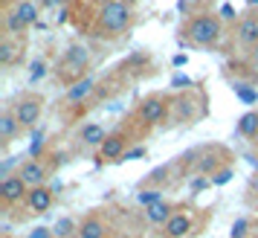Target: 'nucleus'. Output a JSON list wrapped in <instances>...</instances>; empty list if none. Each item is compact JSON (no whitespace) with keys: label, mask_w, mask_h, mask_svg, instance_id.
<instances>
[{"label":"nucleus","mask_w":258,"mask_h":238,"mask_svg":"<svg viewBox=\"0 0 258 238\" xmlns=\"http://www.w3.org/2000/svg\"><path fill=\"white\" fill-rule=\"evenodd\" d=\"M206 186H212V177H195L191 180V192L198 195L200 189H206Z\"/></svg>","instance_id":"obj_33"},{"label":"nucleus","mask_w":258,"mask_h":238,"mask_svg":"<svg viewBox=\"0 0 258 238\" xmlns=\"http://www.w3.org/2000/svg\"><path fill=\"white\" fill-rule=\"evenodd\" d=\"M157 201H163V189H140V192H137V203L145 206V209L154 206Z\"/></svg>","instance_id":"obj_24"},{"label":"nucleus","mask_w":258,"mask_h":238,"mask_svg":"<svg viewBox=\"0 0 258 238\" xmlns=\"http://www.w3.org/2000/svg\"><path fill=\"white\" fill-rule=\"evenodd\" d=\"M119 3H128V6H134V3H137V0H119Z\"/></svg>","instance_id":"obj_40"},{"label":"nucleus","mask_w":258,"mask_h":238,"mask_svg":"<svg viewBox=\"0 0 258 238\" xmlns=\"http://www.w3.org/2000/svg\"><path fill=\"white\" fill-rule=\"evenodd\" d=\"M26 195H29V186H26L18 174H6V177L0 180V198H3V206H15V203L26 201Z\"/></svg>","instance_id":"obj_8"},{"label":"nucleus","mask_w":258,"mask_h":238,"mask_svg":"<svg viewBox=\"0 0 258 238\" xmlns=\"http://www.w3.org/2000/svg\"><path fill=\"white\" fill-rule=\"evenodd\" d=\"M18 177L24 180L29 189H35V186H47V177H49V166L41 160V157H29V160H24L21 163V168H18Z\"/></svg>","instance_id":"obj_6"},{"label":"nucleus","mask_w":258,"mask_h":238,"mask_svg":"<svg viewBox=\"0 0 258 238\" xmlns=\"http://www.w3.org/2000/svg\"><path fill=\"white\" fill-rule=\"evenodd\" d=\"M105 221L99 218V215H87L82 221V226H79V235L76 238H105Z\"/></svg>","instance_id":"obj_16"},{"label":"nucleus","mask_w":258,"mask_h":238,"mask_svg":"<svg viewBox=\"0 0 258 238\" xmlns=\"http://www.w3.org/2000/svg\"><path fill=\"white\" fill-rule=\"evenodd\" d=\"M12 113L18 116L21 128H32L38 119H41V113H44V99H41V96H35V93L21 96V99L12 105Z\"/></svg>","instance_id":"obj_3"},{"label":"nucleus","mask_w":258,"mask_h":238,"mask_svg":"<svg viewBox=\"0 0 258 238\" xmlns=\"http://www.w3.org/2000/svg\"><path fill=\"white\" fill-rule=\"evenodd\" d=\"M171 87H191V79H188L186 73H177L174 79H171Z\"/></svg>","instance_id":"obj_32"},{"label":"nucleus","mask_w":258,"mask_h":238,"mask_svg":"<svg viewBox=\"0 0 258 238\" xmlns=\"http://www.w3.org/2000/svg\"><path fill=\"white\" fill-rule=\"evenodd\" d=\"M246 3H249V6H252V9L258 12V0H246Z\"/></svg>","instance_id":"obj_39"},{"label":"nucleus","mask_w":258,"mask_h":238,"mask_svg":"<svg viewBox=\"0 0 258 238\" xmlns=\"http://www.w3.org/2000/svg\"><path fill=\"white\" fill-rule=\"evenodd\" d=\"M232 174H235L232 166H221L215 174H212V186H223V183H229V180H232Z\"/></svg>","instance_id":"obj_27"},{"label":"nucleus","mask_w":258,"mask_h":238,"mask_svg":"<svg viewBox=\"0 0 258 238\" xmlns=\"http://www.w3.org/2000/svg\"><path fill=\"white\" fill-rule=\"evenodd\" d=\"M87 64H90V47H84V44H73V47H67V52H64V73H70L73 82L84 76Z\"/></svg>","instance_id":"obj_5"},{"label":"nucleus","mask_w":258,"mask_h":238,"mask_svg":"<svg viewBox=\"0 0 258 238\" xmlns=\"http://www.w3.org/2000/svg\"><path fill=\"white\" fill-rule=\"evenodd\" d=\"M96 79L93 76H82V79H76V82H70V87H67V93H64V102L67 105H82L84 99H90L96 90Z\"/></svg>","instance_id":"obj_10"},{"label":"nucleus","mask_w":258,"mask_h":238,"mask_svg":"<svg viewBox=\"0 0 258 238\" xmlns=\"http://www.w3.org/2000/svg\"><path fill=\"white\" fill-rule=\"evenodd\" d=\"M44 73H47V67H44L41 61H32V76H29V82H38Z\"/></svg>","instance_id":"obj_34"},{"label":"nucleus","mask_w":258,"mask_h":238,"mask_svg":"<svg viewBox=\"0 0 258 238\" xmlns=\"http://www.w3.org/2000/svg\"><path fill=\"white\" fill-rule=\"evenodd\" d=\"M218 157L215 154H203L200 157V163H198V174H203V177H209V174H215L218 171Z\"/></svg>","instance_id":"obj_25"},{"label":"nucleus","mask_w":258,"mask_h":238,"mask_svg":"<svg viewBox=\"0 0 258 238\" xmlns=\"http://www.w3.org/2000/svg\"><path fill=\"white\" fill-rule=\"evenodd\" d=\"M26 209L29 212H47L49 206H52V192H49V186H35V189H29V195H26Z\"/></svg>","instance_id":"obj_12"},{"label":"nucleus","mask_w":258,"mask_h":238,"mask_svg":"<svg viewBox=\"0 0 258 238\" xmlns=\"http://www.w3.org/2000/svg\"><path fill=\"white\" fill-rule=\"evenodd\" d=\"M249 203H252V206H258V171L249 177Z\"/></svg>","instance_id":"obj_30"},{"label":"nucleus","mask_w":258,"mask_h":238,"mask_svg":"<svg viewBox=\"0 0 258 238\" xmlns=\"http://www.w3.org/2000/svg\"><path fill=\"white\" fill-rule=\"evenodd\" d=\"M238 134L246 140H255L258 137V110H246L244 116L238 119Z\"/></svg>","instance_id":"obj_18"},{"label":"nucleus","mask_w":258,"mask_h":238,"mask_svg":"<svg viewBox=\"0 0 258 238\" xmlns=\"http://www.w3.org/2000/svg\"><path fill=\"white\" fill-rule=\"evenodd\" d=\"M79 226H82V224H76L73 218H58V221H55V226H52V235H55V238L79 235Z\"/></svg>","instance_id":"obj_21"},{"label":"nucleus","mask_w":258,"mask_h":238,"mask_svg":"<svg viewBox=\"0 0 258 238\" xmlns=\"http://www.w3.org/2000/svg\"><path fill=\"white\" fill-rule=\"evenodd\" d=\"M235 41L246 49L258 47V15H246V18L238 21V26H235Z\"/></svg>","instance_id":"obj_9"},{"label":"nucleus","mask_w":258,"mask_h":238,"mask_svg":"<svg viewBox=\"0 0 258 238\" xmlns=\"http://www.w3.org/2000/svg\"><path fill=\"white\" fill-rule=\"evenodd\" d=\"M145 154H148V148H145V145H134V148H128V154L122 157V163H128V160H142Z\"/></svg>","instance_id":"obj_29"},{"label":"nucleus","mask_w":258,"mask_h":238,"mask_svg":"<svg viewBox=\"0 0 258 238\" xmlns=\"http://www.w3.org/2000/svg\"><path fill=\"white\" fill-rule=\"evenodd\" d=\"M200 0H180V3H177V9H180V12H186V9H191V6H198Z\"/></svg>","instance_id":"obj_36"},{"label":"nucleus","mask_w":258,"mask_h":238,"mask_svg":"<svg viewBox=\"0 0 258 238\" xmlns=\"http://www.w3.org/2000/svg\"><path fill=\"white\" fill-rule=\"evenodd\" d=\"M18 134H21V122H18V116L12 113V107H9V110L0 113V145L9 148V143H12Z\"/></svg>","instance_id":"obj_13"},{"label":"nucleus","mask_w":258,"mask_h":238,"mask_svg":"<svg viewBox=\"0 0 258 238\" xmlns=\"http://www.w3.org/2000/svg\"><path fill=\"white\" fill-rule=\"evenodd\" d=\"M15 61H18V44H15V38H3L0 41V64L3 67H12Z\"/></svg>","instance_id":"obj_20"},{"label":"nucleus","mask_w":258,"mask_h":238,"mask_svg":"<svg viewBox=\"0 0 258 238\" xmlns=\"http://www.w3.org/2000/svg\"><path fill=\"white\" fill-rule=\"evenodd\" d=\"M41 3H44V6H61L64 0H41Z\"/></svg>","instance_id":"obj_38"},{"label":"nucleus","mask_w":258,"mask_h":238,"mask_svg":"<svg viewBox=\"0 0 258 238\" xmlns=\"http://www.w3.org/2000/svg\"><path fill=\"white\" fill-rule=\"evenodd\" d=\"M218 18H221V21H235V18H238V12H235L232 3H223V6H221V15H218Z\"/></svg>","instance_id":"obj_31"},{"label":"nucleus","mask_w":258,"mask_h":238,"mask_svg":"<svg viewBox=\"0 0 258 238\" xmlns=\"http://www.w3.org/2000/svg\"><path fill=\"white\" fill-rule=\"evenodd\" d=\"M186 52H177V55H174V58H171V64H174V67H183V64H186Z\"/></svg>","instance_id":"obj_37"},{"label":"nucleus","mask_w":258,"mask_h":238,"mask_svg":"<svg viewBox=\"0 0 258 238\" xmlns=\"http://www.w3.org/2000/svg\"><path fill=\"white\" fill-rule=\"evenodd\" d=\"M12 12L18 15V21L29 29V26H38V6L32 3V0H18L12 6Z\"/></svg>","instance_id":"obj_15"},{"label":"nucleus","mask_w":258,"mask_h":238,"mask_svg":"<svg viewBox=\"0 0 258 238\" xmlns=\"http://www.w3.org/2000/svg\"><path fill=\"white\" fill-rule=\"evenodd\" d=\"M131 18H134V6L119 3V0H102L99 3V12H96V26H99L102 35L113 38V35H122L128 29Z\"/></svg>","instance_id":"obj_2"},{"label":"nucleus","mask_w":258,"mask_h":238,"mask_svg":"<svg viewBox=\"0 0 258 238\" xmlns=\"http://www.w3.org/2000/svg\"><path fill=\"white\" fill-rule=\"evenodd\" d=\"M168 113H171V102H165L163 96H148L137 107V119L142 125H160Z\"/></svg>","instance_id":"obj_4"},{"label":"nucleus","mask_w":258,"mask_h":238,"mask_svg":"<svg viewBox=\"0 0 258 238\" xmlns=\"http://www.w3.org/2000/svg\"><path fill=\"white\" fill-rule=\"evenodd\" d=\"M171 113H174L177 122H183V119H195V99H174L171 102Z\"/></svg>","instance_id":"obj_19"},{"label":"nucleus","mask_w":258,"mask_h":238,"mask_svg":"<svg viewBox=\"0 0 258 238\" xmlns=\"http://www.w3.org/2000/svg\"><path fill=\"white\" fill-rule=\"evenodd\" d=\"M107 140V131L102 128V125H84L82 128V143L84 145H90V148H102V143Z\"/></svg>","instance_id":"obj_17"},{"label":"nucleus","mask_w":258,"mask_h":238,"mask_svg":"<svg viewBox=\"0 0 258 238\" xmlns=\"http://www.w3.org/2000/svg\"><path fill=\"white\" fill-rule=\"evenodd\" d=\"M191 229H195V218L188 212H174L171 221L163 226L165 238H186V235H191Z\"/></svg>","instance_id":"obj_11"},{"label":"nucleus","mask_w":258,"mask_h":238,"mask_svg":"<svg viewBox=\"0 0 258 238\" xmlns=\"http://www.w3.org/2000/svg\"><path fill=\"white\" fill-rule=\"evenodd\" d=\"M171 215H174V209H171V203L163 198V201H157L154 206L145 209V221L154 224V226H165L168 221H171Z\"/></svg>","instance_id":"obj_14"},{"label":"nucleus","mask_w":258,"mask_h":238,"mask_svg":"<svg viewBox=\"0 0 258 238\" xmlns=\"http://www.w3.org/2000/svg\"><path fill=\"white\" fill-rule=\"evenodd\" d=\"M3 24H6V35H9V38H21V35H26V26L21 24V21H18V15H15L12 9L6 12Z\"/></svg>","instance_id":"obj_23"},{"label":"nucleus","mask_w":258,"mask_h":238,"mask_svg":"<svg viewBox=\"0 0 258 238\" xmlns=\"http://www.w3.org/2000/svg\"><path fill=\"white\" fill-rule=\"evenodd\" d=\"M249 232V218H235L232 229H229V238H246Z\"/></svg>","instance_id":"obj_26"},{"label":"nucleus","mask_w":258,"mask_h":238,"mask_svg":"<svg viewBox=\"0 0 258 238\" xmlns=\"http://www.w3.org/2000/svg\"><path fill=\"white\" fill-rule=\"evenodd\" d=\"M232 90H235V96H238L244 105H258V87H249V84L235 82V84H232Z\"/></svg>","instance_id":"obj_22"},{"label":"nucleus","mask_w":258,"mask_h":238,"mask_svg":"<svg viewBox=\"0 0 258 238\" xmlns=\"http://www.w3.org/2000/svg\"><path fill=\"white\" fill-rule=\"evenodd\" d=\"M29 238H55V235H52V229H47V226H35L29 232Z\"/></svg>","instance_id":"obj_35"},{"label":"nucleus","mask_w":258,"mask_h":238,"mask_svg":"<svg viewBox=\"0 0 258 238\" xmlns=\"http://www.w3.org/2000/svg\"><path fill=\"white\" fill-rule=\"evenodd\" d=\"M125 154H128V137H125V131L107 134V140L99 148V160L102 163H122Z\"/></svg>","instance_id":"obj_7"},{"label":"nucleus","mask_w":258,"mask_h":238,"mask_svg":"<svg viewBox=\"0 0 258 238\" xmlns=\"http://www.w3.org/2000/svg\"><path fill=\"white\" fill-rule=\"evenodd\" d=\"M183 38H186L188 44H195V47H218L223 38V24L218 15L212 12H200V15H191L183 26Z\"/></svg>","instance_id":"obj_1"},{"label":"nucleus","mask_w":258,"mask_h":238,"mask_svg":"<svg viewBox=\"0 0 258 238\" xmlns=\"http://www.w3.org/2000/svg\"><path fill=\"white\" fill-rule=\"evenodd\" d=\"M168 171H171L168 166H157V168L151 171V174H148V183H151L154 189H157L160 183H165V180H168Z\"/></svg>","instance_id":"obj_28"}]
</instances>
